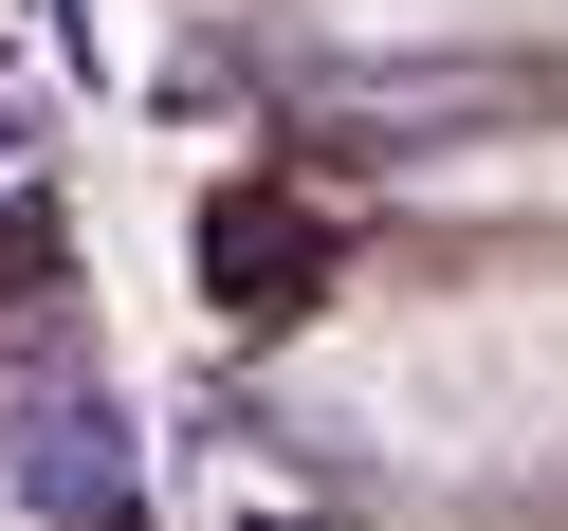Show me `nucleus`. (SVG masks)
I'll use <instances>...</instances> for the list:
<instances>
[{"instance_id": "obj_2", "label": "nucleus", "mask_w": 568, "mask_h": 531, "mask_svg": "<svg viewBox=\"0 0 568 531\" xmlns=\"http://www.w3.org/2000/svg\"><path fill=\"white\" fill-rule=\"evenodd\" d=\"M331 19H367V38H440V19H568V0H331Z\"/></svg>"}, {"instance_id": "obj_1", "label": "nucleus", "mask_w": 568, "mask_h": 531, "mask_svg": "<svg viewBox=\"0 0 568 531\" xmlns=\"http://www.w3.org/2000/svg\"><path fill=\"white\" fill-rule=\"evenodd\" d=\"M312 275H331V221H312L294 184L202 202V294H221V330H275V312H312Z\"/></svg>"}]
</instances>
